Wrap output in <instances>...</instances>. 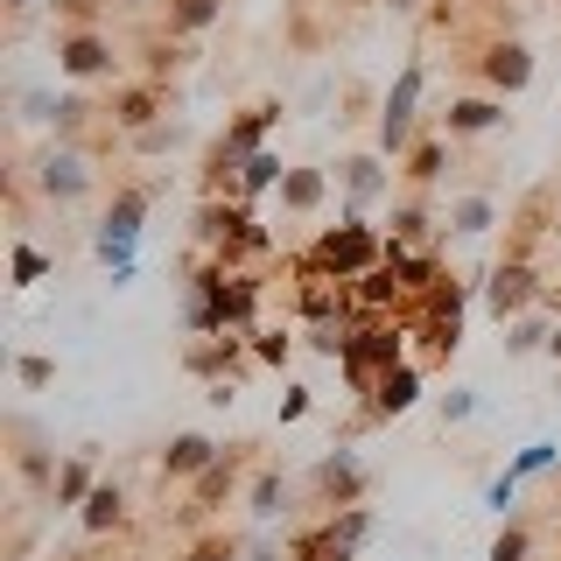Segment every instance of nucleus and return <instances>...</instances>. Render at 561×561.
<instances>
[{"label": "nucleus", "mask_w": 561, "mask_h": 561, "mask_svg": "<svg viewBox=\"0 0 561 561\" xmlns=\"http://www.w3.org/2000/svg\"><path fill=\"white\" fill-rule=\"evenodd\" d=\"M379 260H386V239H373V225H358V218H344L337 232H323V245H316V274H330V280H358Z\"/></svg>", "instance_id": "1"}, {"label": "nucleus", "mask_w": 561, "mask_h": 561, "mask_svg": "<svg viewBox=\"0 0 561 561\" xmlns=\"http://www.w3.org/2000/svg\"><path fill=\"white\" fill-rule=\"evenodd\" d=\"M400 365V337L386 323H365V330H351V344H344V379L351 386H379L373 373H393Z\"/></svg>", "instance_id": "2"}, {"label": "nucleus", "mask_w": 561, "mask_h": 561, "mask_svg": "<svg viewBox=\"0 0 561 561\" xmlns=\"http://www.w3.org/2000/svg\"><path fill=\"white\" fill-rule=\"evenodd\" d=\"M414 105H421V64H408L393 78V92H386V113H379V148L386 154H408V140H414Z\"/></svg>", "instance_id": "3"}, {"label": "nucleus", "mask_w": 561, "mask_h": 561, "mask_svg": "<svg viewBox=\"0 0 561 561\" xmlns=\"http://www.w3.org/2000/svg\"><path fill=\"white\" fill-rule=\"evenodd\" d=\"M540 295V280H534V267H526V260H505V267H491V280H484V302H491V316H519L526 302H534Z\"/></svg>", "instance_id": "4"}, {"label": "nucleus", "mask_w": 561, "mask_h": 561, "mask_svg": "<svg viewBox=\"0 0 561 561\" xmlns=\"http://www.w3.org/2000/svg\"><path fill=\"white\" fill-rule=\"evenodd\" d=\"M428 344L435 351L463 344V288H456V280H435L428 288Z\"/></svg>", "instance_id": "5"}, {"label": "nucleus", "mask_w": 561, "mask_h": 561, "mask_svg": "<svg viewBox=\"0 0 561 561\" xmlns=\"http://www.w3.org/2000/svg\"><path fill=\"white\" fill-rule=\"evenodd\" d=\"M316 491H323L330 505H358V499H365V470H358V456H351V449H330L323 463H316Z\"/></svg>", "instance_id": "6"}, {"label": "nucleus", "mask_w": 561, "mask_h": 561, "mask_svg": "<svg viewBox=\"0 0 561 561\" xmlns=\"http://www.w3.org/2000/svg\"><path fill=\"white\" fill-rule=\"evenodd\" d=\"M43 190H49L57 204L84 197V190H92V169H84V154H78V148H49V154H43Z\"/></svg>", "instance_id": "7"}, {"label": "nucleus", "mask_w": 561, "mask_h": 561, "mask_svg": "<svg viewBox=\"0 0 561 561\" xmlns=\"http://www.w3.org/2000/svg\"><path fill=\"white\" fill-rule=\"evenodd\" d=\"M218 456H225V449L210 443V435H175V443L162 449V470H169V478H204Z\"/></svg>", "instance_id": "8"}, {"label": "nucleus", "mask_w": 561, "mask_h": 561, "mask_svg": "<svg viewBox=\"0 0 561 561\" xmlns=\"http://www.w3.org/2000/svg\"><path fill=\"white\" fill-rule=\"evenodd\" d=\"M484 78L499 84V92H526V84H534V57H526V43H491Z\"/></svg>", "instance_id": "9"}, {"label": "nucleus", "mask_w": 561, "mask_h": 561, "mask_svg": "<svg viewBox=\"0 0 561 561\" xmlns=\"http://www.w3.org/2000/svg\"><path fill=\"white\" fill-rule=\"evenodd\" d=\"M414 393H421V373L414 365H393V373H379V386H373V414H408L414 408Z\"/></svg>", "instance_id": "10"}, {"label": "nucleus", "mask_w": 561, "mask_h": 561, "mask_svg": "<svg viewBox=\"0 0 561 561\" xmlns=\"http://www.w3.org/2000/svg\"><path fill=\"white\" fill-rule=\"evenodd\" d=\"M57 57H64V70H70V78H99V70H113V49H105L99 35H70V43L57 49Z\"/></svg>", "instance_id": "11"}, {"label": "nucleus", "mask_w": 561, "mask_h": 561, "mask_svg": "<svg viewBox=\"0 0 561 561\" xmlns=\"http://www.w3.org/2000/svg\"><path fill=\"white\" fill-rule=\"evenodd\" d=\"M113 119H119L127 134H148V127H154V84H134V92H119V99H113Z\"/></svg>", "instance_id": "12"}, {"label": "nucleus", "mask_w": 561, "mask_h": 561, "mask_svg": "<svg viewBox=\"0 0 561 561\" xmlns=\"http://www.w3.org/2000/svg\"><path fill=\"white\" fill-rule=\"evenodd\" d=\"M499 105H491V99H456L449 105V134H491V127H499Z\"/></svg>", "instance_id": "13"}, {"label": "nucleus", "mask_w": 561, "mask_h": 561, "mask_svg": "<svg viewBox=\"0 0 561 561\" xmlns=\"http://www.w3.org/2000/svg\"><path fill=\"white\" fill-rule=\"evenodd\" d=\"M280 204H288V210H316V204H323V169H288V175H280Z\"/></svg>", "instance_id": "14"}, {"label": "nucleus", "mask_w": 561, "mask_h": 561, "mask_svg": "<svg viewBox=\"0 0 561 561\" xmlns=\"http://www.w3.org/2000/svg\"><path fill=\"white\" fill-rule=\"evenodd\" d=\"M280 175H288V169H280V154H267V148L245 154V162H239V197H260V190L280 183Z\"/></svg>", "instance_id": "15"}, {"label": "nucleus", "mask_w": 561, "mask_h": 561, "mask_svg": "<svg viewBox=\"0 0 561 561\" xmlns=\"http://www.w3.org/2000/svg\"><path fill=\"white\" fill-rule=\"evenodd\" d=\"M232 478H239V456H232V449H225V456H218V463H210V470H204V484H197V513H210V505H218V499H225V491H232Z\"/></svg>", "instance_id": "16"}, {"label": "nucleus", "mask_w": 561, "mask_h": 561, "mask_svg": "<svg viewBox=\"0 0 561 561\" xmlns=\"http://www.w3.org/2000/svg\"><path fill=\"white\" fill-rule=\"evenodd\" d=\"M365 534H373V513H365V505H337V519H330V540H337V548L351 554Z\"/></svg>", "instance_id": "17"}, {"label": "nucleus", "mask_w": 561, "mask_h": 561, "mask_svg": "<svg viewBox=\"0 0 561 561\" xmlns=\"http://www.w3.org/2000/svg\"><path fill=\"white\" fill-rule=\"evenodd\" d=\"M491 218H499V210H491V197H463V204L449 210V225H456V232H463V239L491 232Z\"/></svg>", "instance_id": "18"}, {"label": "nucleus", "mask_w": 561, "mask_h": 561, "mask_svg": "<svg viewBox=\"0 0 561 561\" xmlns=\"http://www.w3.org/2000/svg\"><path fill=\"white\" fill-rule=\"evenodd\" d=\"M84 499H92V470H84V456H70L57 470V505H84Z\"/></svg>", "instance_id": "19"}, {"label": "nucleus", "mask_w": 561, "mask_h": 561, "mask_svg": "<svg viewBox=\"0 0 561 561\" xmlns=\"http://www.w3.org/2000/svg\"><path fill=\"white\" fill-rule=\"evenodd\" d=\"M119 505H127V499H119L113 484H99L92 499H84V526H92V534H105V526H119Z\"/></svg>", "instance_id": "20"}, {"label": "nucleus", "mask_w": 561, "mask_h": 561, "mask_svg": "<svg viewBox=\"0 0 561 561\" xmlns=\"http://www.w3.org/2000/svg\"><path fill=\"white\" fill-rule=\"evenodd\" d=\"M351 175H344V183H351V197H379V190H386V175H379V162H373V154H358V162H344Z\"/></svg>", "instance_id": "21"}, {"label": "nucleus", "mask_w": 561, "mask_h": 561, "mask_svg": "<svg viewBox=\"0 0 561 561\" xmlns=\"http://www.w3.org/2000/svg\"><path fill=\"white\" fill-rule=\"evenodd\" d=\"M218 22V0H175L169 8V28H210Z\"/></svg>", "instance_id": "22"}, {"label": "nucleus", "mask_w": 561, "mask_h": 561, "mask_svg": "<svg viewBox=\"0 0 561 561\" xmlns=\"http://www.w3.org/2000/svg\"><path fill=\"white\" fill-rule=\"evenodd\" d=\"M408 175L414 183H435V175H443V140H421V148L408 154Z\"/></svg>", "instance_id": "23"}, {"label": "nucleus", "mask_w": 561, "mask_h": 561, "mask_svg": "<svg viewBox=\"0 0 561 561\" xmlns=\"http://www.w3.org/2000/svg\"><path fill=\"white\" fill-rule=\"evenodd\" d=\"M280 505H288V484H280V478H274V470H267V478H260V484H253V513H260V519H274V513H280Z\"/></svg>", "instance_id": "24"}, {"label": "nucleus", "mask_w": 561, "mask_h": 561, "mask_svg": "<svg viewBox=\"0 0 561 561\" xmlns=\"http://www.w3.org/2000/svg\"><path fill=\"white\" fill-rule=\"evenodd\" d=\"M43 274H49V260L35 253V245H14V288H35Z\"/></svg>", "instance_id": "25"}, {"label": "nucleus", "mask_w": 561, "mask_h": 561, "mask_svg": "<svg viewBox=\"0 0 561 561\" xmlns=\"http://www.w3.org/2000/svg\"><path fill=\"white\" fill-rule=\"evenodd\" d=\"M548 337H554V330L540 323V316H526V323H513V337H505V351H540Z\"/></svg>", "instance_id": "26"}, {"label": "nucleus", "mask_w": 561, "mask_h": 561, "mask_svg": "<svg viewBox=\"0 0 561 561\" xmlns=\"http://www.w3.org/2000/svg\"><path fill=\"white\" fill-rule=\"evenodd\" d=\"M393 239L400 245H414V239H428V218H421V210L408 204V210H393Z\"/></svg>", "instance_id": "27"}, {"label": "nucleus", "mask_w": 561, "mask_h": 561, "mask_svg": "<svg viewBox=\"0 0 561 561\" xmlns=\"http://www.w3.org/2000/svg\"><path fill=\"white\" fill-rule=\"evenodd\" d=\"M548 463H554V443H526L519 463H513V478H534V470H548Z\"/></svg>", "instance_id": "28"}, {"label": "nucleus", "mask_w": 561, "mask_h": 561, "mask_svg": "<svg viewBox=\"0 0 561 561\" xmlns=\"http://www.w3.org/2000/svg\"><path fill=\"white\" fill-rule=\"evenodd\" d=\"M14 379H22V386H49L57 365H49V358H14Z\"/></svg>", "instance_id": "29"}, {"label": "nucleus", "mask_w": 561, "mask_h": 561, "mask_svg": "<svg viewBox=\"0 0 561 561\" xmlns=\"http://www.w3.org/2000/svg\"><path fill=\"white\" fill-rule=\"evenodd\" d=\"M491 561H526V526H505L499 548H491Z\"/></svg>", "instance_id": "30"}, {"label": "nucleus", "mask_w": 561, "mask_h": 561, "mask_svg": "<svg viewBox=\"0 0 561 561\" xmlns=\"http://www.w3.org/2000/svg\"><path fill=\"white\" fill-rule=\"evenodd\" d=\"M513 499H519V478H513V470H505V478L484 491V505H491V513H505V505H513Z\"/></svg>", "instance_id": "31"}, {"label": "nucleus", "mask_w": 561, "mask_h": 561, "mask_svg": "<svg viewBox=\"0 0 561 561\" xmlns=\"http://www.w3.org/2000/svg\"><path fill=\"white\" fill-rule=\"evenodd\" d=\"M470 408H478V400H470L463 386H449V393H443V421H470Z\"/></svg>", "instance_id": "32"}, {"label": "nucleus", "mask_w": 561, "mask_h": 561, "mask_svg": "<svg viewBox=\"0 0 561 561\" xmlns=\"http://www.w3.org/2000/svg\"><path fill=\"white\" fill-rule=\"evenodd\" d=\"M190 561H232V548H197Z\"/></svg>", "instance_id": "33"}, {"label": "nucleus", "mask_w": 561, "mask_h": 561, "mask_svg": "<svg viewBox=\"0 0 561 561\" xmlns=\"http://www.w3.org/2000/svg\"><path fill=\"white\" fill-rule=\"evenodd\" d=\"M386 8H393V14H414V8H421V0H386Z\"/></svg>", "instance_id": "34"}, {"label": "nucleus", "mask_w": 561, "mask_h": 561, "mask_svg": "<svg viewBox=\"0 0 561 561\" xmlns=\"http://www.w3.org/2000/svg\"><path fill=\"white\" fill-rule=\"evenodd\" d=\"M548 351H554V358H561V330H554V337H548Z\"/></svg>", "instance_id": "35"}, {"label": "nucleus", "mask_w": 561, "mask_h": 561, "mask_svg": "<svg viewBox=\"0 0 561 561\" xmlns=\"http://www.w3.org/2000/svg\"><path fill=\"white\" fill-rule=\"evenodd\" d=\"M8 8H28V0H8Z\"/></svg>", "instance_id": "36"}]
</instances>
